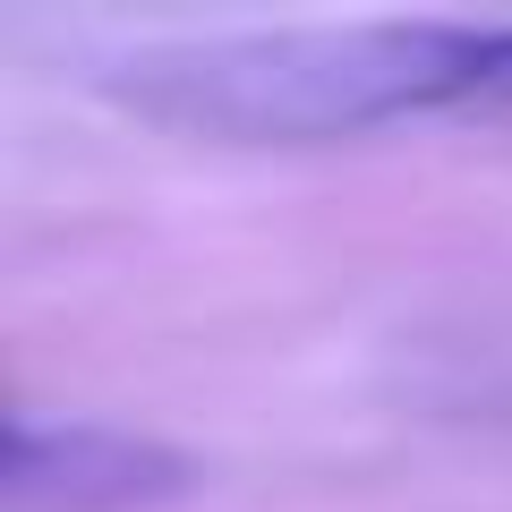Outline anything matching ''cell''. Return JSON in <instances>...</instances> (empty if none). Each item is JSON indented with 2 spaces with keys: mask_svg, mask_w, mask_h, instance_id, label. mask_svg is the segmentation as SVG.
I'll return each mask as SVG.
<instances>
[{
  "mask_svg": "<svg viewBox=\"0 0 512 512\" xmlns=\"http://www.w3.org/2000/svg\"><path fill=\"white\" fill-rule=\"evenodd\" d=\"M120 111L222 146H325L367 128L470 103V26L376 18V26H248V35L146 43L103 69Z\"/></svg>",
  "mask_w": 512,
  "mask_h": 512,
  "instance_id": "1",
  "label": "cell"
},
{
  "mask_svg": "<svg viewBox=\"0 0 512 512\" xmlns=\"http://www.w3.org/2000/svg\"><path fill=\"white\" fill-rule=\"evenodd\" d=\"M470 103H512V26H470Z\"/></svg>",
  "mask_w": 512,
  "mask_h": 512,
  "instance_id": "3",
  "label": "cell"
},
{
  "mask_svg": "<svg viewBox=\"0 0 512 512\" xmlns=\"http://www.w3.org/2000/svg\"><path fill=\"white\" fill-rule=\"evenodd\" d=\"M205 470L163 436L111 419H35L18 410L0 444V504L9 512H163L188 504Z\"/></svg>",
  "mask_w": 512,
  "mask_h": 512,
  "instance_id": "2",
  "label": "cell"
}]
</instances>
